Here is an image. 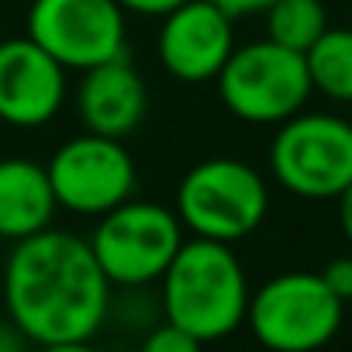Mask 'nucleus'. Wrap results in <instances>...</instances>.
Here are the masks:
<instances>
[{"label":"nucleus","instance_id":"obj_19","mask_svg":"<svg viewBox=\"0 0 352 352\" xmlns=\"http://www.w3.org/2000/svg\"><path fill=\"white\" fill-rule=\"evenodd\" d=\"M221 11H228L232 18H245V14H266L276 0H214Z\"/></svg>","mask_w":352,"mask_h":352},{"label":"nucleus","instance_id":"obj_11","mask_svg":"<svg viewBox=\"0 0 352 352\" xmlns=\"http://www.w3.org/2000/svg\"><path fill=\"white\" fill-rule=\"evenodd\" d=\"M66 100V66L32 35L0 38V121L38 128Z\"/></svg>","mask_w":352,"mask_h":352},{"label":"nucleus","instance_id":"obj_13","mask_svg":"<svg viewBox=\"0 0 352 352\" xmlns=\"http://www.w3.org/2000/svg\"><path fill=\"white\" fill-rule=\"evenodd\" d=\"M59 208L49 166L11 155L0 159V239L21 242L52 225Z\"/></svg>","mask_w":352,"mask_h":352},{"label":"nucleus","instance_id":"obj_10","mask_svg":"<svg viewBox=\"0 0 352 352\" xmlns=\"http://www.w3.org/2000/svg\"><path fill=\"white\" fill-rule=\"evenodd\" d=\"M232 14L221 11L214 0H187L162 14L159 28V63L180 83H208L218 80L225 63L235 52Z\"/></svg>","mask_w":352,"mask_h":352},{"label":"nucleus","instance_id":"obj_20","mask_svg":"<svg viewBox=\"0 0 352 352\" xmlns=\"http://www.w3.org/2000/svg\"><path fill=\"white\" fill-rule=\"evenodd\" d=\"M338 225H342V235L352 245V184L338 194Z\"/></svg>","mask_w":352,"mask_h":352},{"label":"nucleus","instance_id":"obj_17","mask_svg":"<svg viewBox=\"0 0 352 352\" xmlns=\"http://www.w3.org/2000/svg\"><path fill=\"white\" fill-rule=\"evenodd\" d=\"M321 276H324V283H328L345 304L352 300V256H338V259L324 263V266H321Z\"/></svg>","mask_w":352,"mask_h":352},{"label":"nucleus","instance_id":"obj_18","mask_svg":"<svg viewBox=\"0 0 352 352\" xmlns=\"http://www.w3.org/2000/svg\"><path fill=\"white\" fill-rule=\"evenodd\" d=\"M124 11H135V14H145V18H162L169 14L173 8L187 4V0H118Z\"/></svg>","mask_w":352,"mask_h":352},{"label":"nucleus","instance_id":"obj_9","mask_svg":"<svg viewBox=\"0 0 352 352\" xmlns=\"http://www.w3.org/2000/svg\"><path fill=\"white\" fill-rule=\"evenodd\" d=\"M49 176L59 197V208L76 214H107L111 208L131 201L135 162L124 148V138L111 135H76L56 148L49 159Z\"/></svg>","mask_w":352,"mask_h":352},{"label":"nucleus","instance_id":"obj_5","mask_svg":"<svg viewBox=\"0 0 352 352\" xmlns=\"http://www.w3.org/2000/svg\"><path fill=\"white\" fill-rule=\"evenodd\" d=\"M342 314L345 300L324 283L321 270H290L252 294L245 324L266 349L311 352L338 335Z\"/></svg>","mask_w":352,"mask_h":352},{"label":"nucleus","instance_id":"obj_8","mask_svg":"<svg viewBox=\"0 0 352 352\" xmlns=\"http://www.w3.org/2000/svg\"><path fill=\"white\" fill-rule=\"evenodd\" d=\"M28 35L66 69H94L128 56L124 8L118 0H32Z\"/></svg>","mask_w":352,"mask_h":352},{"label":"nucleus","instance_id":"obj_4","mask_svg":"<svg viewBox=\"0 0 352 352\" xmlns=\"http://www.w3.org/2000/svg\"><path fill=\"white\" fill-rule=\"evenodd\" d=\"M307 56L273 38L235 45L232 59L218 73V94L225 107L249 124H283L304 111L311 97Z\"/></svg>","mask_w":352,"mask_h":352},{"label":"nucleus","instance_id":"obj_2","mask_svg":"<svg viewBox=\"0 0 352 352\" xmlns=\"http://www.w3.org/2000/svg\"><path fill=\"white\" fill-rule=\"evenodd\" d=\"M249 280L232 242L187 239L162 276V311L197 342H218L249 318Z\"/></svg>","mask_w":352,"mask_h":352},{"label":"nucleus","instance_id":"obj_16","mask_svg":"<svg viewBox=\"0 0 352 352\" xmlns=\"http://www.w3.org/2000/svg\"><path fill=\"white\" fill-rule=\"evenodd\" d=\"M204 342H197L187 328H180L176 321H162L145 335V352H197Z\"/></svg>","mask_w":352,"mask_h":352},{"label":"nucleus","instance_id":"obj_14","mask_svg":"<svg viewBox=\"0 0 352 352\" xmlns=\"http://www.w3.org/2000/svg\"><path fill=\"white\" fill-rule=\"evenodd\" d=\"M304 56L314 90L352 104V28H328Z\"/></svg>","mask_w":352,"mask_h":352},{"label":"nucleus","instance_id":"obj_1","mask_svg":"<svg viewBox=\"0 0 352 352\" xmlns=\"http://www.w3.org/2000/svg\"><path fill=\"white\" fill-rule=\"evenodd\" d=\"M4 300L11 324L28 342L76 349L100 331L111 280L90 242L45 228L14 242L4 266Z\"/></svg>","mask_w":352,"mask_h":352},{"label":"nucleus","instance_id":"obj_7","mask_svg":"<svg viewBox=\"0 0 352 352\" xmlns=\"http://www.w3.org/2000/svg\"><path fill=\"white\" fill-rule=\"evenodd\" d=\"M276 184L304 201H338L352 184V124L338 114H294L270 145Z\"/></svg>","mask_w":352,"mask_h":352},{"label":"nucleus","instance_id":"obj_6","mask_svg":"<svg viewBox=\"0 0 352 352\" xmlns=\"http://www.w3.org/2000/svg\"><path fill=\"white\" fill-rule=\"evenodd\" d=\"M184 221L176 208H162L152 201H124L100 214L90 245L97 263L104 266L111 283L145 287L166 276L184 239Z\"/></svg>","mask_w":352,"mask_h":352},{"label":"nucleus","instance_id":"obj_12","mask_svg":"<svg viewBox=\"0 0 352 352\" xmlns=\"http://www.w3.org/2000/svg\"><path fill=\"white\" fill-rule=\"evenodd\" d=\"M76 111L87 131L111 135V138H128L142 124L148 111V90L138 69L128 63V56L83 69L76 90Z\"/></svg>","mask_w":352,"mask_h":352},{"label":"nucleus","instance_id":"obj_3","mask_svg":"<svg viewBox=\"0 0 352 352\" xmlns=\"http://www.w3.org/2000/svg\"><path fill=\"white\" fill-rule=\"evenodd\" d=\"M270 211L266 180L242 159L214 155L184 173L176 187V214L201 239L239 242L252 235Z\"/></svg>","mask_w":352,"mask_h":352},{"label":"nucleus","instance_id":"obj_15","mask_svg":"<svg viewBox=\"0 0 352 352\" xmlns=\"http://www.w3.org/2000/svg\"><path fill=\"white\" fill-rule=\"evenodd\" d=\"M328 11L321 0H276L266 11V38L307 52L328 32Z\"/></svg>","mask_w":352,"mask_h":352}]
</instances>
